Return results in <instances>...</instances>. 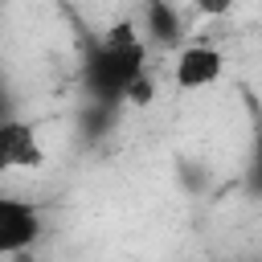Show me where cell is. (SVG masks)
Here are the masks:
<instances>
[{
	"instance_id": "6da1fadb",
	"label": "cell",
	"mask_w": 262,
	"mask_h": 262,
	"mask_svg": "<svg viewBox=\"0 0 262 262\" xmlns=\"http://www.w3.org/2000/svg\"><path fill=\"white\" fill-rule=\"evenodd\" d=\"M143 41L127 29H115L102 45L90 49L82 66V82L98 102H147V70H143Z\"/></svg>"
},
{
	"instance_id": "7a4b0ae2",
	"label": "cell",
	"mask_w": 262,
	"mask_h": 262,
	"mask_svg": "<svg viewBox=\"0 0 262 262\" xmlns=\"http://www.w3.org/2000/svg\"><path fill=\"white\" fill-rule=\"evenodd\" d=\"M45 229V217L33 201L25 196H12V192H0V258H20L37 246Z\"/></svg>"
},
{
	"instance_id": "3957f363",
	"label": "cell",
	"mask_w": 262,
	"mask_h": 262,
	"mask_svg": "<svg viewBox=\"0 0 262 262\" xmlns=\"http://www.w3.org/2000/svg\"><path fill=\"white\" fill-rule=\"evenodd\" d=\"M221 74H225V53L217 45H205V41L184 45L176 53V61H172V82L184 94H201V90L217 86Z\"/></svg>"
},
{
	"instance_id": "277c9868",
	"label": "cell",
	"mask_w": 262,
	"mask_h": 262,
	"mask_svg": "<svg viewBox=\"0 0 262 262\" xmlns=\"http://www.w3.org/2000/svg\"><path fill=\"white\" fill-rule=\"evenodd\" d=\"M41 164H45V147H41L37 131L25 119H4L0 123V176L41 168Z\"/></svg>"
},
{
	"instance_id": "5b68a950",
	"label": "cell",
	"mask_w": 262,
	"mask_h": 262,
	"mask_svg": "<svg viewBox=\"0 0 262 262\" xmlns=\"http://www.w3.org/2000/svg\"><path fill=\"white\" fill-rule=\"evenodd\" d=\"M143 16H147V33H151L156 41L172 45V41L180 37V20H176V8H168V4H147V8H143Z\"/></svg>"
},
{
	"instance_id": "8992f818",
	"label": "cell",
	"mask_w": 262,
	"mask_h": 262,
	"mask_svg": "<svg viewBox=\"0 0 262 262\" xmlns=\"http://www.w3.org/2000/svg\"><path fill=\"white\" fill-rule=\"evenodd\" d=\"M0 98H4V66H0Z\"/></svg>"
}]
</instances>
